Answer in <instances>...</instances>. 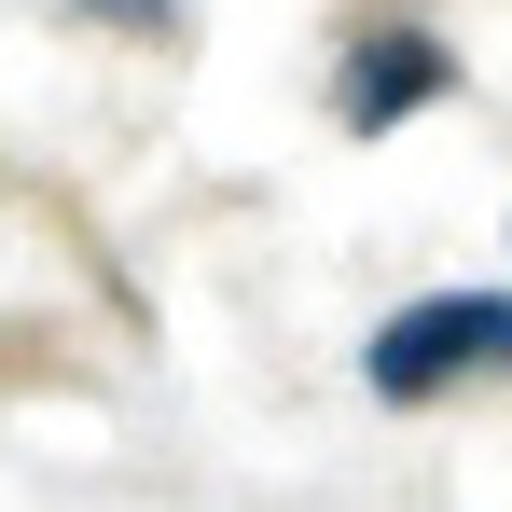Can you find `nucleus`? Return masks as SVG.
I'll return each instance as SVG.
<instances>
[{
	"mask_svg": "<svg viewBox=\"0 0 512 512\" xmlns=\"http://www.w3.org/2000/svg\"><path fill=\"white\" fill-rule=\"evenodd\" d=\"M512 360V291H429L402 319H374V388L388 402H429L457 374H499Z\"/></svg>",
	"mask_w": 512,
	"mask_h": 512,
	"instance_id": "1",
	"label": "nucleus"
},
{
	"mask_svg": "<svg viewBox=\"0 0 512 512\" xmlns=\"http://www.w3.org/2000/svg\"><path fill=\"white\" fill-rule=\"evenodd\" d=\"M443 84H457L443 42H429V28H388V42H360V56L333 70V111L346 125H402V111H429Z\"/></svg>",
	"mask_w": 512,
	"mask_h": 512,
	"instance_id": "2",
	"label": "nucleus"
}]
</instances>
